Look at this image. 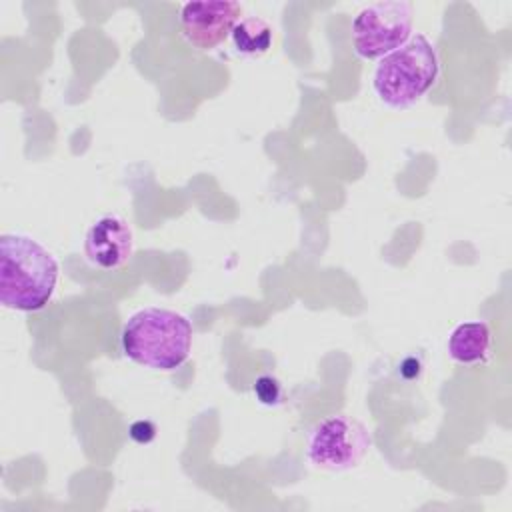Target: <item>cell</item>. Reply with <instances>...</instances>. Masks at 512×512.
I'll return each mask as SVG.
<instances>
[{
  "label": "cell",
  "mask_w": 512,
  "mask_h": 512,
  "mask_svg": "<svg viewBox=\"0 0 512 512\" xmlns=\"http://www.w3.org/2000/svg\"><path fill=\"white\" fill-rule=\"evenodd\" d=\"M58 262L48 248L26 234L0 236V302L10 310H42L56 288Z\"/></svg>",
  "instance_id": "6da1fadb"
},
{
  "label": "cell",
  "mask_w": 512,
  "mask_h": 512,
  "mask_svg": "<svg viewBox=\"0 0 512 512\" xmlns=\"http://www.w3.org/2000/svg\"><path fill=\"white\" fill-rule=\"evenodd\" d=\"M192 348V324L186 316L168 308H142L122 328L124 354L152 370L180 368Z\"/></svg>",
  "instance_id": "7a4b0ae2"
},
{
  "label": "cell",
  "mask_w": 512,
  "mask_h": 512,
  "mask_svg": "<svg viewBox=\"0 0 512 512\" xmlns=\"http://www.w3.org/2000/svg\"><path fill=\"white\" fill-rule=\"evenodd\" d=\"M440 72L434 44L424 34H412L400 48L382 56L372 74V86L388 108H406L418 102Z\"/></svg>",
  "instance_id": "3957f363"
},
{
  "label": "cell",
  "mask_w": 512,
  "mask_h": 512,
  "mask_svg": "<svg viewBox=\"0 0 512 512\" xmlns=\"http://www.w3.org/2000/svg\"><path fill=\"white\" fill-rule=\"evenodd\" d=\"M412 36V4L406 0L374 2L352 20V46L364 60H380Z\"/></svg>",
  "instance_id": "277c9868"
},
{
  "label": "cell",
  "mask_w": 512,
  "mask_h": 512,
  "mask_svg": "<svg viewBox=\"0 0 512 512\" xmlns=\"http://www.w3.org/2000/svg\"><path fill=\"white\" fill-rule=\"evenodd\" d=\"M370 448L368 430L354 418L334 414L320 420L306 446V456L316 468L348 470L354 468Z\"/></svg>",
  "instance_id": "5b68a950"
},
{
  "label": "cell",
  "mask_w": 512,
  "mask_h": 512,
  "mask_svg": "<svg viewBox=\"0 0 512 512\" xmlns=\"http://www.w3.org/2000/svg\"><path fill=\"white\" fill-rule=\"evenodd\" d=\"M242 6L232 0L186 2L180 10L182 36L198 50L222 44L238 24Z\"/></svg>",
  "instance_id": "8992f818"
},
{
  "label": "cell",
  "mask_w": 512,
  "mask_h": 512,
  "mask_svg": "<svg viewBox=\"0 0 512 512\" xmlns=\"http://www.w3.org/2000/svg\"><path fill=\"white\" fill-rule=\"evenodd\" d=\"M134 250V234L126 218L104 214L92 222L84 238L88 262L102 270H116L128 262Z\"/></svg>",
  "instance_id": "52a82bcc"
},
{
  "label": "cell",
  "mask_w": 512,
  "mask_h": 512,
  "mask_svg": "<svg viewBox=\"0 0 512 512\" xmlns=\"http://www.w3.org/2000/svg\"><path fill=\"white\" fill-rule=\"evenodd\" d=\"M492 350L490 326L482 320L458 324L448 338V352L460 364L484 362Z\"/></svg>",
  "instance_id": "ba28073f"
},
{
  "label": "cell",
  "mask_w": 512,
  "mask_h": 512,
  "mask_svg": "<svg viewBox=\"0 0 512 512\" xmlns=\"http://www.w3.org/2000/svg\"><path fill=\"white\" fill-rule=\"evenodd\" d=\"M230 36L236 52L244 56H262L272 46V26L258 16L240 18Z\"/></svg>",
  "instance_id": "9c48e42d"
},
{
  "label": "cell",
  "mask_w": 512,
  "mask_h": 512,
  "mask_svg": "<svg viewBox=\"0 0 512 512\" xmlns=\"http://www.w3.org/2000/svg\"><path fill=\"white\" fill-rule=\"evenodd\" d=\"M254 394L260 404L274 406V404H280V400H282V386L272 376H260L254 382Z\"/></svg>",
  "instance_id": "30bf717a"
},
{
  "label": "cell",
  "mask_w": 512,
  "mask_h": 512,
  "mask_svg": "<svg viewBox=\"0 0 512 512\" xmlns=\"http://www.w3.org/2000/svg\"><path fill=\"white\" fill-rule=\"evenodd\" d=\"M130 436L132 440H136L138 444H146L156 436V426L150 420H138L130 426Z\"/></svg>",
  "instance_id": "8fae6325"
}]
</instances>
